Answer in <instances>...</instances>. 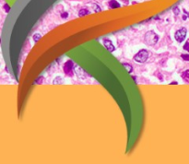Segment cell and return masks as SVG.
<instances>
[{"label": "cell", "instance_id": "obj_3", "mask_svg": "<svg viewBox=\"0 0 189 164\" xmlns=\"http://www.w3.org/2000/svg\"><path fill=\"white\" fill-rule=\"evenodd\" d=\"M187 31L186 28H181L180 30H178L175 34H174V38L175 40L178 42V43H183L187 37Z\"/></svg>", "mask_w": 189, "mask_h": 164}, {"label": "cell", "instance_id": "obj_7", "mask_svg": "<svg viewBox=\"0 0 189 164\" xmlns=\"http://www.w3.org/2000/svg\"><path fill=\"white\" fill-rule=\"evenodd\" d=\"M88 14H90V11L87 9V8H82V9H80L79 10V12H78V15L81 17V16H85V15H88Z\"/></svg>", "mask_w": 189, "mask_h": 164}, {"label": "cell", "instance_id": "obj_9", "mask_svg": "<svg viewBox=\"0 0 189 164\" xmlns=\"http://www.w3.org/2000/svg\"><path fill=\"white\" fill-rule=\"evenodd\" d=\"M123 65L126 67V69H127V71H128V73H131L132 72V70H133V67L129 65V64H126V63H124L123 64Z\"/></svg>", "mask_w": 189, "mask_h": 164}, {"label": "cell", "instance_id": "obj_15", "mask_svg": "<svg viewBox=\"0 0 189 164\" xmlns=\"http://www.w3.org/2000/svg\"><path fill=\"white\" fill-rule=\"evenodd\" d=\"M5 9H6V11H9L10 7H9V6H8L7 4H6V5H5Z\"/></svg>", "mask_w": 189, "mask_h": 164}, {"label": "cell", "instance_id": "obj_12", "mask_svg": "<svg viewBox=\"0 0 189 164\" xmlns=\"http://www.w3.org/2000/svg\"><path fill=\"white\" fill-rule=\"evenodd\" d=\"M44 78L43 77H40L38 79H36V83H37V84H42V83L44 82Z\"/></svg>", "mask_w": 189, "mask_h": 164}, {"label": "cell", "instance_id": "obj_2", "mask_svg": "<svg viewBox=\"0 0 189 164\" xmlns=\"http://www.w3.org/2000/svg\"><path fill=\"white\" fill-rule=\"evenodd\" d=\"M149 58V53L147 50L143 49L139 51L136 55L134 56V60L137 63H145Z\"/></svg>", "mask_w": 189, "mask_h": 164}, {"label": "cell", "instance_id": "obj_16", "mask_svg": "<svg viewBox=\"0 0 189 164\" xmlns=\"http://www.w3.org/2000/svg\"><path fill=\"white\" fill-rule=\"evenodd\" d=\"M61 16H62V18H65V17H67V16H68V14L65 12V13H63V14L61 15Z\"/></svg>", "mask_w": 189, "mask_h": 164}, {"label": "cell", "instance_id": "obj_8", "mask_svg": "<svg viewBox=\"0 0 189 164\" xmlns=\"http://www.w3.org/2000/svg\"><path fill=\"white\" fill-rule=\"evenodd\" d=\"M62 84L63 83V78H61V77H57V78H55V80H54V84Z\"/></svg>", "mask_w": 189, "mask_h": 164}, {"label": "cell", "instance_id": "obj_14", "mask_svg": "<svg viewBox=\"0 0 189 164\" xmlns=\"http://www.w3.org/2000/svg\"><path fill=\"white\" fill-rule=\"evenodd\" d=\"M181 57L185 60V61H189V55H182Z\"/></svg>", "mask_w": 189, "mask_h": 164}, {"label": "cell", "instance_id": "obj_5", "mask_svg": "<svg viewBox=\"0 0 189 164\" xmlns=\"http://www.w3.org/2000/svg\"><path fill=\"white\" fill-rule=\"evenodd\" d=\"M103 45L105 46V48L109 51V52H114L115 51V46L113 44V43L110 41V40H107V39H104L103 40Z\"/></svg>", "mask_w": 189, "mask_h": 164}, {"label": "cell", "instance_id": "obj_4", "mask_svg": "<svg viewBox=\"0 0 189 164\" xmlns=\"http://www.w3.org/2000/svg\"><path fill=\"white\" fill-rule=\"evenodd\" d=\"M73 68H74V64H73V62L70 61V60H68V61L65 64V65H64V71H65V75L71 77V76L73 75V74H72V73H73Z\"/></svg>", "mask_w": 189, "mask_h": 164}, {"label": "cell", "instance_id": "obj_11", "mask_svg": "<svg viewBox=\"0 0 189 164\" xmlns=\"http://www.w3.org/2000/svg\"><path fill=\"white\" fill-rule=\"evenodd\" d=\"M182 77H183V78H189V70L185 71V72H184V74L182 75Z\"/></svg>", "mask_w": 189, "mask_h": 164}, {"label": "cell", "instance_id": "obj_1", "mask_svg": "<svg viewBox=\"0 0 189 164\" xmlns=\"http://www.w3.org/2000/svg\"><path fill=\"white\" fill-rule=\"evenodd\" d=\"M159 41V36L157 33H155L154 32L152 31H149L148 32L145 36H144V42L146 44L149 45V46H152V45H155Z\"/></svg>", "mask_w": 189, "mask_h": 164}, {"label": "cell", "instance_id": "obj_13", "mask_svg": "<svg viewBox=\"0 0 189 164\" xmlns=\"http://www.w3.org/2000/svg\"><path fill=\"white\" fill-rule=\"evenodd\" d=\"M184 49H185L186 51H188L189 52V40L187 42V44L184 45Z\"/></svg>", "mask_w": 189, "mask_h": 164}, {"label": "cell", "instance_id": "obj_6", "mask_svg": "<svg viewBox=\"0 0 189 164\" xmlns=\"http://www.w3.org/2000/svg\"><path fill=\"white\" fill-rule=\"evenodd\" d=\"M109 6H110V7H112V8H117V7L120 6L119 3H117L116 0H111V1L109 2Z\"/></svg>", "mask_w": 189, "mask_h": 164}, {"label": "cell", "instance_id": "obj_10", "mask_svg": "<svg viewBox=\"0 0 189 164\" xmlns=\"http://www.w3.org/2000/svg\"><path fill=\"white\" fill-rule=\"evenodd\" d=\"M41 38H42V35H41L40 33H35V34L33 35V40H34V42H38Z\"/></svg>", "mask_w": 189, "mask_h": 164}]
</instances>
